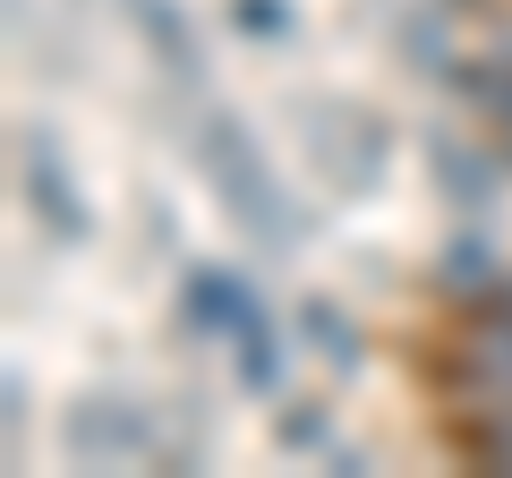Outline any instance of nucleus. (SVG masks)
<instances>
[{
	"label": "nucleus",
	"instance_id": "1",
	"mask_svg": "<svg viewBox=\"0 0 512 478\" xmlns=\"http://www.w3.org/2000/svg\"><path fill=\"white\" fill-rule=\"evenodd\" d=\"M180 316H188V333H205V342H231V368H239L248 393L282 385V342H274V325H265V308H256V291L239 274L197 265V274L180 282Z\"/></svg>",
	"mask_w": 512,
	"mask_h": 478
},
{
	"label": "nucleus",
	"instance_id": "2",
	"mask_svg": "<svg viewBox=\"0 0 512 478\" xmlns=\"http://www.w3.org/2000/svg\"><path fill=\"white\" fill-rule=\"evenodd\" d=\"M188 146H197L205 180L222 188V205H231V214L248 222L256 239H291V205H282V180L265 171V154H256L248 120H231V111H205Z\"/></svg>",
	"mask_w": 512,
	"mask_h": 478
},
{
	"label": "nucleus",
	"instance_id": "3",
	"mask_svg": "<svg viewBox=\"0 0 512 478\" xmlns=\"http://www.w3.org/2000/svg\"><path fill=\"white\" fill-rule=\"evenodd\" d=\"M60 436H69V453H77V461H146V453H154L146 410L120 402V393H94V402H77Z\"/></svg>",
	"mask_w": 512,
	"mask_h": 478
},
{
	"label": "nucleus",
	"instance_id": "4",
	"mask_svg": "<svg viewBox=\"0 0 512 478\" xmlns=\"http://www.w3.org/2000/svg\"><path fill=\"white\" fill-rule=\"evenodd\" d=\"M18 171H26V205H35V222L52 239H86V205H77V171L60 163V146L43 129H26L18 146Z\"/></svg>",
	"mask_w": 512,
	"mask_h": 478
},
{
	"label": "nucleus",
	"instance_id": "5",
	"mask_svg": "<svg viewBox=\"0 0 512 478\" xmlns=\"http://www.w3.org/2000/svg\"><path fill=\"white\" fill-rule=\"evenodd\" d=\"M128 18H137V35L154 43V60H163L171 77H197L205 69V52H197V35H188V18L171 9V0H120Z\"/></svg>",
	"mask_w": 512,
	"mask_h": 478
},
{
	"label": "nucleus",
	"instance_id": "6",
	"mask_svg": "<svg viewBox=\"0 0 512 478\" xmlns=\"http://www.w3.org/2000/svg\"><path fill=\"white\" fill-rule=\"evenodd\" d=\"M299 333L325 350L333 368H350V359H359V342H350V316H342V308H325V299H308V308H299Z\"/></svg>",
	"mask_w": 512,
	"mask_h": 478
},
{
	"label": "nucleus",
	"instance_id": "7",
	"mask_svg": "<svg viewBox=\"0 0 512 478\" xmlns=\"http://www.w3.org/2000/svg\"><path fill=\"white\" fill-rule=\"evenodd\" d=\"M333 436V419H325V410H282V444H291V453H316V444H325Z\"/></svg>",
	"mask_w": 512,
	"mask_h": 478
},
{
	"label": "nucleus",
	"instance_id": "8",
	"mask_svg": "<svg viewBox=\"0 0 512 478\" xmlns=\"http://www.w3.org/2000/svg\"><path fill=\"white\" fill-rule=\"evenodd\" d=\"M231 18H248L256 35H282V9H274V0H231Z\"/></svg>",
	"mask_w": 512,
	"mask_h": 478
}]
</instances>
